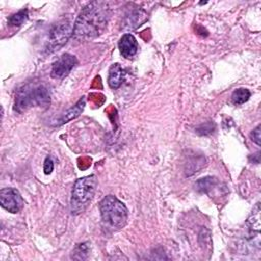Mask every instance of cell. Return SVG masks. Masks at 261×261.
<instances>
[{
  "label": "cell",
  "mask_w": 261,
  "mask_h": 261,
  "mask_svg": "<svg viewBox=\"0 0 261 261\" xmlns=\"http://www.w3.org/2000/svg\"><path fill=\"white\" fill-rule=\"evenodd\" d=\"M110 9L105 2L94 1L87 4L73 25L72 36L76 40H89L101 35L108 23Z\"/></svg>",
  "instance_id": "6da1fadb"
},
{
  "label": "cell",
  "mask_w": 261,
  "mask_h": 261,
  "mask_svg": "<svg viewBox=\"0 0 261 261\" xmlns=\"http://www.w3.org/2000/svg\"><path fill=\"white\" fill-rule=\"evenodd\" d=\"M50 104V94L44 85L28 84L19 88L15 95L14 110L19 113L31 107H47Z\"/></svg>",
  "instance_id": "7a4b0ae2"
},
{
  "label": "cell",
  "mask_w": 261,
  "mask_h": 261,
  "mask_svg": "<svg viewBox=\"0 0 261 261\" xmlns=\"http://www.w3.org/2000/svg\"><path fill=\"white\" fill-rule=\"evenodd\" d=\"M97 187V178L95 175H88L79 178L72 188L70 210L71 213L77 215L84 212L92 201Z\"/></svg>",
  "instance_id": "3957f363"
},
{
  "label": "cell",
  "mask_w": 261,
  "mask_h": 261,
  "mask_svg": "<svg viewBox=\"0 0 261 261\" xmlns=\"http://www.w3.org/2000/svg\"><path fill=\"white\" fill-rule=\"evenodd\" d=\"M102 219L113 228H122L127 221V209L125 205L115 196L108 195L99 205Z\"/></svg>",
  "instance_id": "277c9868"
},
{
  "label": "cell",
  "mask_w": 261,
  "mask_h": 261,
  "mask_svg": "<svg viewBox=\"0 0 261 261\" xmlns=\"http://www.w3.org/2000/svg\"><path fill=\"white\" fill-rule=\"evenodd\" d=\"M72 27L69 20L62 19L55 23L49 33V38L46 45V52L53 53L58 51L66 44L69 37L72 35Z\"/></svg>",
  "instance_id": "5b68a950"
},
{
  "label": "cell",
  "mask_w": 261,
  "mask_h": 261,
  "mask_svg": "<svg viewBox=\"0 0 261 261\" xmlns=\"http://www.w3.org/2000/svg\"><path fill=\"white\" fill-rule=\"evenodd\" d=\"M0 204L8 212L17 213L22 209L23 199L17 190L4 188L0 191Z\"/></svg>",
  "instance_id": "8992f818"
},
{
  "label": "cell",
  "mask_w": 261,
  "mask_h": 261,
  "mask_svg": "<svg viewBox=\"0 0 261 261\" xmlns=\"http://www.w3.org/2000/svg\"><path fill=\"white\" fill-rule=\"evenodd\" d=\"M75 64V56L69 53H64L53 63L51 69V76L53 79H63L71 71Z\"/></svg>",
  "instance_id": "52a82bcc"
},
{
  "label": "cell",
  "mask_w": 261,
  "mask_h": 261,
  "mask_svg": "<svg viewBox=\"0 0 261 261\" xmlns=\"http://www.w3.org/2000/svg\"><path fill=\"white\" fill-rule=\"evenodd\" d=\"M118 48L123 57L132 58L136 55L139 45L136 38L133 35L124 34L118 42Z\"/></svg>",
  "instance_id": "ba28073f"
},
{
  "label": "cell",
  "mask_w": 261,
  "mask_h": 261,
  "mask_svg": "<svg viewBox=\"0 0 261 261\" xmlns=\"http://www.w3.org/2000/svg\"><path fill=\"white\" fill-rule=\"evenodd\" d=\"M147 19V14L142 9H134L129 11L123 19V28L126 30H134L140 27Z\"/></svg>",
  "instance_id": "9c48e42d"
},
{
  "label": "cell",
  "mask_w": 261,
  "mask_h": 261,
  "mask_svg": "<svg viewBox=\"0 0 261 261\" xmlns=\"http://www.w3.org/2000/svg\"><path fill=\"white\" fill-rule=\"evenodd\" d=\"M196 189L201 192L209 195L212 197L213 193L218 191L220 192V181L213 176H205L203 178H200L196 182Z\"/></svg>",
  "instance_id": "30bf717a"
},
{
  "label": "cell",
  "mask_w": 261,
  "mask_h": 261,
  "mask_svg": "<svg viewBox=\"0 0 261 261\" xmlns=\"http://www.w3.org/2000/svg\"><path fill=\"white\" fill-rule=\"evenodd\" d=\"M85 104H86V101H85V97H82L75 105H73L72 107H70L67 111H65L61 117L58 119L57 121V124H63V123H66L74 118H76L84 110V107H85Z\"/></svg>",
  "instance_id": "8fae6325"
},
{
  "label": "cell",
  "mask_w": 261,
  "mask_h": 261,
  "mask_svg": "<svg viewBox=\"0 0 261 261\" xmlns=\"http://www.w3.org/2000/svg\"><path fill=\"white\" fill-rule=\"evenodd\" d=\"M124 76V70L118 63H114L109 68V75H108V85L112 89H117L122 84Z\"/></svg>",
  "instance_id": "7c38bea8"
},
{
  "label": "cell",
  "mask_w": 261,
  "mask_h": 261,
  "mask_svg": "<svg viewBox=\"0 0 261 261\" xmlns=\"http://www.w3.org/2000/svg\"><path fill=\"white\" fill-rule=\"evenodd\" d=\"M247 224L251 230L259 232L260 230V203L259 202L255 205L250 216L248 217Z\"/></svg>",
  "instance_id": "4fadbf2b"
},
{
  "label": "cell",
  "mask_w": 261,
  "mask_h": 261,
  "mask_svg": "<svg viewBox=\"0 0 261 261\" xmlns=\"http://www.w3.org/2000/svg\"><path fill=\"white\" fill-rule=\"evenodd\" d=\"M28 9H21L16 13L11 14L7 19V23L10 27H19L28 19Z\"/></svg>",
  "instance_id": "5bb4252c"
},
{
  "label": "cell",
  "mask_w": 261,
  "mask_h": 261,
  "mask_svg": "<svg viewBox=\"0 0 261 261\" xmlns=\"http://www.w3.org/2000/svg\"><path fill=\"white\" fill-rule=\"evenodd\" d=\"M250 96H251V93L248 89L239 88L233 91V93L231 95V101L236 105H241V104H244L245 102H247L249 100Z\"/></svg>",
  "instance_id": "9a60e30c"
},
{
  "label": "cell",
  "mask_w": 261,
  "mask_h": 261,
  "mask_svg": "<svg viewBox=\"0 0 261 261\" xmlns=\"http://www.w3.org/2000/svg\"><path fill=\"white\" fill-rule=\"evenodd\" d=\"M88 254H89V245H88V243H82V244H79L75 247V249L73 250L72 258L83 260V259H86L88 257Z\"/></svg>",
  "instance_id": "2e32d148"
},
{
  "label": "cell",
  "mask_w": 261,
  "mask_h": 261,
  "mask_svg": "<svg viewBox=\"0 0 261 261\" xmlns=\"http://www.w3.org/2000/svg\"><path fill=\"white\" fill-rule=\"evenodd\" d=\"M214 127H215L214 123H212V122H206V123L201 124L200 126H198V127L196 128V130H197V133L200 134V135H208V134H211V133L213 132Z\"/></svg>",
  "instance_id": "e0dca14e"
},
{
  "label": "cell",
  "mask_w": 261,
  "mask_h": 261,
  "mask_svg": "<svg viewBox=\"0 0 261 261\" xmlns=\"http://www.w3.org/2000/svg\"><path fill=\"white\" fill-rule=\"evenodd\" d=\"M53 168H54V163H53L52 159L50 157H47L45 159V162H44V172H45V174H50L53 171Z\"/></svg>",
  "instance_id": "ac0fdd59"
},
{
  "label": "cell",
  "mask_w": 261,
  "mask_h": 261,
  "mask_svg": "<svg viewBox=\"0 0 261 261\" xmlns=\"http://www.w3.org/2000/svg\"><path fill=\"white\" fill-rule=\"evenodd\" d=\"M251 138L252 140L258 145L260 146L261 142H260V139H261V135H260V125H257L256 128L251 133Z\"/></svg>",
  "instance_id": "d6986e66"
},
{
  "label": "cell",
  "mask_w": 261,
  "mask_h": 261,
  "mask_svg": "<svg viewBox=\"0 0 261 261\" xmlns=\"http://www.w3.org/2000/svg\"><path fill=\"white\" fill-rule=\"evenodd\" d=\"M80 161H82V164H79L80 169H87L90 165H91V159L89 157H83L79 159Z\"/></svg>",
  "instance_id": "ffe728a7"
}]
</instances>
